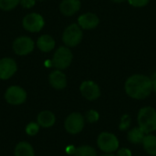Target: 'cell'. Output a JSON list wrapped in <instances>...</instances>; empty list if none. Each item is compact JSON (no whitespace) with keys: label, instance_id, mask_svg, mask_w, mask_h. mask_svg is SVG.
<instances>
[{"label":"cell","instance_id":"cell-1","mask_svg":"<svg viewBox=\"0 0 156 156\" xmlns=\"http://www.w3.org/2000/svg\"><path fill=\"white\" fill-rule=\"evenodd\" d=\"M127 95L134 100H144L153 91V82L151 78L135 74L131 76L124 85Z\"/></svg>","mask_w":156,"mask_h":156},{"label":"cell","instance_id":"cell-2","mask_svg":"<svg viewBox=\"0 0 156 156\" xmlns=\"http://www.w3.org/2000/svg\"><path fill=\"white\" fill-rule=\"evenodd\" d=\"M138 127L145 133H153L156 131V110L151 106L140 109L137 115Z\"/></svg>","mask_w":156,"mask_h":156},{"label":"cell","instance_id":"cell-3","mask_svg":"<svg viewBox=\"0 0 156 156\" xmlns=\"http://www.w3.org/2000/svg\"><path fill=\"white\" fill-rule=\"evenodd\" d=\"M98 148L104 154H113L117 152L120 146L117 136L109 132L101 133L97 138Z\"/></svg>","mask_w":156,"mask_h":156},{"label":"cell","instance_id":"cell-4","mask_svg":"<svg viewBox=\"0 0 156 156\" xmlns=\"http://www.w3.org/2000/svg\"><path fill=\"white\" fill-rule=\"evenodd\" d=\"M85 118L80 112L70 113L64 122V128L69 134H78L85 126Z\"/></svg>","mask_w":156,"mask_h":156},{"label":"cell","instance_id":"cell-5","mask_svg":"<svg viewBox=\"0 0 156 156\" xmlns=\"http://www.w3.org/2000/svg\"><path fill=\"white\" fill-rule=\"evenodd\" d=\"M82 36L81 27L77 24H72L63 32L62 40L68 47H75L80 43Z\"/></svg>","mask_w":156,"mask_h":156},{"label":"cell","instance_id":"cell-6","mask_svg":"<svg viewBox=\"0 0 156 156\" xmlns=\"http://www.w3.org/2000/svg\"><path fill=\"white\" fill-rule=\"evenodd\" d=\"M72 53L66 47H60L55 52L52 58V65L58 69H67L72 61Z\"/></svg>","mask_w":156,"mask_h":156},{"label":"cell","instance_id":"cell-7","mask_svg":"<svg viewBox=\"0 0 156 156\" xmlns=\"http://www.w3.org/2000/svg\"><path fill=\"white\" fill-rule=\"evenodd\" d=\"M5 99L11 105H20L26 101L27 92L19 86H11L5 91Z\"/></svg>","mask_w":156,"mask_h":156},{"label":"cell","instance_id":"cell-8","mask_svg":"<svg viewBox=\"0 0 156 156\" xmlns=\"http://www.w3.org/2000/svg\"><path fill=\"white\" fill-rule=\"evenodd\" d=\"M43 17L37 13H31L27 15L23 19V27L29 32H38L44 27Z\"/></svg>","mask_w":156,"mask_h":156},{"label":"cell","instance_id":"cell-9","mask_svg":"<svg viewBox=\"0 0 156 156\" xmlns=\"http://www.w3.org/2000/svg\"><path fill=\"white\" fill-rule=\"evenodd\" d=\"M81 95L88 101H96L101 96V90L97 83L91 80L83 81L80 87Z\"/></svg>","mask_w":156,"mask_h":156},{"label":"cell","instance_id":"cell-10","mask_svg":"<svg viewBox=\"0 0 156 156\" xmlns=\"http://www.w3.org/2000/svg\"><path fill=\"white\" fill-rule=\"evenodd\" d=\"M34 41L28 37H19L13 42V49L16 54L27 55L34 49Z\"/></svg>","mask_w":156,"mask_h":156},{"label":"cell","instance_id":"cell-11","mask_svg":"<svg viewBox=\"0 0 156 156\" xmlns=\"http://www.w3.org/2000/svg\"><path fill=\"white\" fill-rule=\"evenodd\" d=\"M16 63L10 58L0 59V79L8 80L16 72Z\"/></svg>","mask_w":156,"mask_h":156},{"label":"cell","instance_id":"cell-12","mask_svg":"<svg viewBox=\"0 0 156 156\" xmlns=\"http://www.w3.org/2000/svg\"><path fill=\"white\" fill-rule=\"evenodd\" d=\"M78 22L79 26L83 29H93L99 25L100 19L93 13H86L79 17Z\"/></svg>","mask_w":156,"mask_h":156},{"label":"cell","instance_id":"cell-13","mask_svg":"<svg viewBox=\"0 0 156 156\" xmlns=\"http://www.w3.org/2000/svg\"><path fill=\"white\" fill-rule=\"evenodd\" d=\"M50 85L56 90H63L67 86L66 75L60 70H55L50 73L48 77Z\"/></svg>","mask_w":156,"mask_h":156},{"label":"cell","instance_id":"cell-14","mask_svg":"<svg viewBox=\"0 0 156 156\" xmlns=\"http://www.w3.org/2000/svg\"><path fill=\"white\" fill-rule=\"evenodd\" d=\"M80 0H63L59 5V9L63 15L72 16L80 10Z\"/></svg>","mask_w":156,"mask_h":156},{"label":"cell","instance_id":"cell-15","mask_svg":"<svg viewBox=\"0 0 156 156\" xmlns=\"http://www.w3.org/2000/svg\"><path fill=\"white\" fill-rule=\"evenodd\" d=\"M37 122L42 128H50L56 122V116L50 111H43L38 113Z\"/></svg>","mask_w":156,"mask_h":156},{"label":"cell","instance_id":"cell-16","mask_svg":"<svg viewBox=\"0 0 156 156\" xmlns=\"http://www.w3.org/2000/svg\"><path fill=\"white\" fill-rule=\"evenodd\" d=\"M142 145L146 154L151 156H156V135L153 133L145 134Z\"/></svg>","mask_w":156,"mask_h":156},{"label":"cell","instance_id":"cell-17","mask_svg":"<svg viewBox=\"0 0 156 156\" xmlns=\"http://www.w3.org/2000/svg\"><path fill=\"white\" fill-rule=\"evenodd\" d=\"M37 48L43 52H49L55 48V40L49 35H43L37 41Z\"/></svg>","mask_w":156,"mask_h":156},{"label":"cell","instance_id":"cell-18","mask_svg":"<svg viewBox=\"0 0 156 156\" xmlns=\"http://www.w3.org/2000/svg\"><path fill=\"white\" fill-rule=\"evenodd\" d=\"M14 154L15 156H35V152L30 144L20 142L16 145Z\"/></svg>","mask_w":156,"mask_h":156},{"label":"cell","instance_id":"cell-19","mask_svg":"<svg viewBox=\"0 0 156 156\" xmlns=\"http://www.w3.org/2000/svg\"><path fill=\"white\" fill-rule=\"evenodd\" d=\"M145 136V133L137 126L129 130L127 133V139L131 144H142L143 140Z\"/></svg>","mask_w":156,"mask_h":156},{"label":"cell","instance_id":"cell-20","mask_svg":"<svg viewBox=\"0 0 156 156\" xmlns=\"http://www.w3.org/2000/svg\"><path fill=\"white\" fill-rule=\"evenodd\" d=\"M73 156H97V151L92 146L81 145L75 148Z\"/></svg>","mask_w":156,"mask_h":156},{"label":"cell","instance_id":"cell-21","mask_svg":"<svg viewBox=\"0 0 156 156\" xmlns=\"http://www.w3.org/2000/svg\"><path fill=\"white\" fill-rule=\"evenodd\" d=\"M19 3L20 0H0V8L2 10L8 11L15 8Z\"/></svg>","mask_w":156,"mask_h":156},{"label":"cell","instance_id":"cell-22","mask_svg":"<svg viewBox=\"0 0 156 156\" xmlns=\"http://www.w3.org/2000/svg\"><path fill=\"white\" fill-rule=\"evenodd\" d=\"M84 118H85V121L88 122L89 123H95L99 121L100 114L95 110H90L86 112Z\"/></svg>","mask_w":156,"mask_h":156},{"label":"cell","instance_id":"cell-23","mask_svg":"<svg viewBox=\"0 0 156 156\" xmlns=\"http://www.w3.org/2000/svg\"><path fill=\"white\" fill-rule=\"evenodd\" d=\"M39 128L40 126L37 122H30L26 126V133L29 136H34L38 133Z\"/></svg>","mask_w":156,"mask_h":156},{"label":"cell","instance_id":"cell-24","mask_svg":"<svg viewBox=\"0 0 156 156\" xmlns=\"http://www.w3.org/2000/svg\"><path fill=\"white\" fill-rule=\"evenodd\" d=\"M131 122H132V119H131L130 115H128V114L123 115L121 118V122H120V125H119L120 130L121 131H127L131 126Z\"/></svg>","mask_w":156,"mask_h":156},{"label":"cell","instance_id":"cell-25","mask_svg":"<svg viewBox=\"0 0 156 156\" xmlns=\"http://www.w3.org/2000/svg\"><path fill=\"white\" fill-rule=\"evenodd\" d=\"M128 2L135 7H142L146 5L149 3V0H128Z\"/></svg>","mask_w":156,"mask_h":156},{"label":"cell","instance_id":"cell-26","mask_svg":"<svg viewBox=\"0 0 156 156\" xmlns=\"http://www.w3.org/2000/svg\"><path fill=\"white\" fill-rule=\"evenodd\" d=\"M132 152L128 148H119L116 152V156H132Z\"/></svg>","mask_w":156,"mask_h":156},{"label":"cell","instance_id":"cell-27","mask_svg":"<svg viewBox=\"0 0 156 156\" xmlns=\"http://www.w3.org/2000/svg\"><path fill=\"white\" fill-rule=\"evenodd\" d=\"M35 3V0H20V5L25 8H31L32 6H34Z\"/></svg>","mask_w":156,"mask_h":156},{"label":"cell","instance_id":"cell-28","mask_svg":"<svg viewBox=\"0 0 156 156\" xmlns=\"http://www.w3.org/2000/svg\"><path fill=\"white\" fill-rule=\"evenodd\" d=\"M151 80H152V82H153V91L156 94V72L153 75Z\"/></svg>","mask_w":156,"mask_h":156},{"label":"cell","instance_id":"cell-29","mask_svg":"<svg viewBox=\"0 0 156 156\" xmlns=\"http://www.w3.org/2000/svg\"><path fill=\"white\" fill-rule=\"evenodd\" d=\"M101 156H116V154H104Z\"/></svg>","mask_w":156,"mask_h":156},{"label":"cell","instance_id":"cell-30","mask_svg":"<svg viewBox=\"0 0 156 156\" xmlns=\"http://www.w3.org/2000/svg\"><path fill=\"white\" fill-rule=\"evenodd\" d=\"M113 2H116V3H122V2H124L125 0H112Z\"/></svg>","mask_w":156,"mask_h":156},{"label":"cell","instance_id":"cell-31","mask_svg":"<svg viewBox=\"0 0 156 156\" xmlns=\"http://www.w3.org/2000/svg\"><path fill=\"white\" fill-rule=\"evenodd\" d=\"M39 1H43V0H39Z\"/></svg>","mask_w":156,"mask_h":156}]
</instances>
